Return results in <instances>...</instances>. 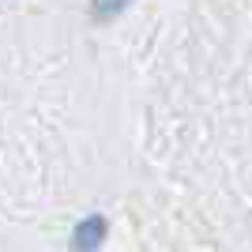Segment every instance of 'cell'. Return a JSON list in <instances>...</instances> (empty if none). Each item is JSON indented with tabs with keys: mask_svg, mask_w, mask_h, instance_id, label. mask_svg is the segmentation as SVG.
<instances>
[{
	"mask_svg": "<svg viewBox=\"0 0 252 252\" xmlns=\"http://www.w3.org/2000/svg\"><path fill=\"white\" fill-rule=\"evenodd\" d=\"M102 237H105V219L91 215V219L79 222V230H75L72 245H75V252H94L98 245H102Z\"/></svg>",
	"mask_w": 252,
	"mask_h": 252,
	"instance_id": "1",
	"label": "cell"
},
{
	"mask_svg": "<svg viewBox=\"0 0 252 252\" xmlns=\"http://www.w3.org/2000/svg\"><path fill=\"white\" fill-rule=\"evenodd\" d=\"M125 4H128V0H91V11L102 15V19H109V15H117Z\"/></svg>",
	"mask_w": 252,
	"mask_h": 252,
	"instance_id": "2",
	"label": "cell"
}]
</instances>
